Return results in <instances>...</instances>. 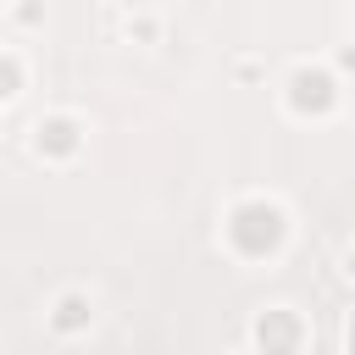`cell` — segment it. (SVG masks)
I'll list each match as a JSON object with an SVG mask.
<instances>
[{
  "mask_svg": "<svg viewBox=\"0 0 355 355\" xmlns=\"http://www.w3.org/2000/svg\"><path fill=\"white\" fill-rule=\"evenodd\" d=\"M338 105V78L327 67H294L288 72V111L300 116H327Z\"/></svg>",
  "mask_w": 355,
  "mask_h": 355,
  "instance_id": "obj_1",
  "label": "cell"
},
{
  "mask_svg": "<svg viewBox=\"0 0 355 355\" xmlns=\"http://www.w3.org/2000/svg\"><path fill=\"white\" fill-rule=\"evenodd\" d=\"M255 344H261L266 355H294V349L305 344L300 311H294V305H266V311L255 316Z\"/></svg>",
  "mask_w": 355,
  "mask_h": 355,
  "instance_id": "obj_2",
  "label": "cell"
},
{
  "mask_svg": "<svg viewBox=\"0 0 355 355\" xmlns=\"http://www.w3.org/2000/svg\"><path fill=\"white\" fill-rule=\"evenodd\" d=\"M78 144H83V133H78V116L55 111V116H39V122H33V150H39V155H50V161H67V155H78Z\"/></svg>",
  "mask_w": 355,
  "mask_h": 355,
  "instance_id": "obj_3",
  "label": "cell"
},
{
  "mask_svg": "<svg viewBox=\"0 0 355 355\" xmlns=\"http://www.w3.org/2000/svg\"><path fill=\"white\" fill-rule=\"evenodd\" d=\"M89 322H94V305H89V294H83V288L55 294V305H50V327H55V333H83Z\"/></svg>",
  "mask_w": 355,
  "mask_h": 355,
  "instance_id": "obj_4",
  "label": "cell"
},
{
  "mask_svg": "<svg viewBox=\"0 0 355 355\" xmlns=\"http://www.w3.org/2000/svg\"><path fill=\"white\" fill-rule=\"evenodd\" d=\"M17 94H22V61L11 50H0V105L17 100Z\"/></svg>",
  "mask_w": 355,
  "mask_h": 355,
  "instance_id": "obj_5",
  "label": "cell"
},
{
  "mask_svg": "<svg viewBox=\"0 0 355 355\" xmlns=\"http://www.w3.org/2000/svg\"><path fill=\"white\" fill-rule=\"evenodd\" d=\"M128 33H139V39H155V17H128Z\"/></svg>",
  "mask_w": 355,
  "mask_h": 355,
  "instance_id": "obj_6",
  "label": "cell"
},
{
  "mask_svg": "<svg viewBox=\"0 0 355 355\" xmlns=\"http://www.w3.org/2000/svg\"><path fill=\"white\" fill-rule=\"evenodd\" d=\"M344 261H349V266H344V272H349V277H355V250H349V255H344Z\"/></svg>",
  "mask_w": 355,
  "mask_h": 355,
  "instance_id": "obj_7",
  "label": "cell"
},
{
  "mask_svg": "<svg viewBox=\"0 0 355 355\" xmlns=\"http://www.w3.org/2000/svg\"><path fill=\"white\" fill-rule=\"evenodd\" d=\"M349 355H355V322H349Z\"/></svg>",
  "mask_w": 355,
  "mask_h": 355,
  "instance_id": "obj_8",
  "label": "cell"
}]
</instances>
